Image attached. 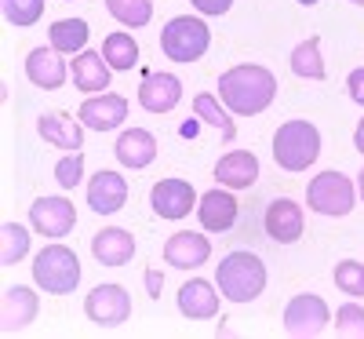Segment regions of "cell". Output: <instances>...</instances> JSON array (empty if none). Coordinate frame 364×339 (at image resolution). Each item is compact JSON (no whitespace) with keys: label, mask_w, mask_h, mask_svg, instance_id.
Wrapping results in <instances>:
<instances>
[{"label":"cell","mask_w":364,"mask_h":339,"mask_svg":"<svg viewBox=\"0 0 364 339\" xmlns=\"http://www.w3.org/2000/svg\"><path fill=\"white\" fill-rule=\"evenodd\" d=\"M219 99L237 117H255L269 110V103L277 99V77L266 66H252V63L233 66L219 77Z\"/></svg>","instance_id":"cell-1"},{"label":"cell","mask_w":364,"mask_h":339,"mask_svg":"<svg viewBox=\"0 0 364 339\" xmlns=\"http://www.w3.org/2000/svg\"><path fill=\"white\" fill-rule=\"evenodd\" d=\"M215 285L230 303H252L266 288V266L255 252H230L215 270Z\"/></svg>","instance_id":"cell-2"},{"label":"cell","mask_w":364,"mask_h":339,"mask_svg":"<svg viewBox=\"0 0 364 339\" xmlns=\"http://www.w3.org/2000/svg\"><path fill=\"white\" fill-rule=\"evenodd\" d=\"M321 157V132L310 120H284L273 135V161L284 172H306Z\"/></svg>","instance_id":"cell-3"},{"label":"cell","mask_w":364,"mask_h":339,"mask_svg":"<svg viewBox=\"0 0 364 339\" xmlns=\"http://www.w3.org/2000/svg\"><path fill=\"white\" fill-rule=\"evenodd\" d=\"M33 281L41 285V292L51 296H66L80 285V259L66 244H48L33 259Z\"/></svg>","instance_id":"cell-4"},{"label":"cell","mask_w":364,"mask_h":339,"mask_svg":"<svg viewBox=\"0 0 364 339\" xmlns=\"http://www.w3.org/2000/svg\"><path fill=\"white\" fill-rule=\"evenodd\" d=\"M208 48H211V29H208L204 19L175 15L161 29V51L171 58V63H197V58H204Z\"/></svg>","instance_id":"cell-5"},{"label":"cell","mask_w":364,"mask_h":339,"mask_svg":"<svg viewBox=\"0 0 364 339\" xmlns=\"http://www.w3.org/2000/svg\"><path fill=\"white\" fill-rule=\"evenodd\" d=\"M353 182L343 175V172H321L310 179L306 187V204L317 212V215H350L353 212Z\"/></svg>","instance_id":"cell-6"},{"label":"cell","mask_w":364,"mask_h":339,"mask_svg":"<svg viewBox=\"0 0 364 339\" xmlns=\"http://www.w3.org/2000/svg\"><path fill=\"white\" fill-rule=\"evenodd\" d=\"M331 321V311H328V303L321 296H310V292H302L295 296L288 306H284V332L295 335V339H314L328 328Z\"/></svg>","instance_id":"cell-7"},{"label":"cell","mask_w":364,"mask_h":339,"mask_svg":"<svg viewBox=\"0 0 364 339\" xmlns=\"http://www.w3.org/2000/svg\"><path fill=\"white\" fill-rule=\"evenodd\" d=\"M84 314L99 328H117V325H124L132 318V296L120 285H99V288L87 292Z\"/></svg>","instance_id":"cell-8"},{"label":"cell","mask_w":364,"mask_h":339,"mask_svg":"<svg viewBox=\"0 0 364 339\" xmlns=\"http://www.w3.org/2000/svg\"><path fill=\"white\" fill-rule=\"evenodd\" d=\"M80 117V125L91 128V132H113L124 125V117H128V99L124 95H117V91H102V95H91L80 103L77 110Z\"/></svg>","instance_id":"cell-9"},{"label":"cell","mask_w":364,"mask_h":339,"mask_svg":"<svg viewBox=\"0 0 364 339\" xmlns=\"http://www.w3.org/2000/svg\"><path fill=\"white\" fill-rule=\"evenodd\" d=\"M77 223V208L66 197H41L29 204V226L44 237H66Z\"/></svg>","instance_id":"cell-10"},{"label":"cell","mask_w":364,"mask_h":339,"mask_svg":"<svg viewBox=\"0 0 364 339\" xmlns=\"http://www.w3.org/2000/svg\"><path fill=\"white\" fill-rule=\"evenodd\" d=\"M41 311V299L33 288H26V285H8L4 296H0V332L4 335H15L22 332L29 321L37 318Z\"/></svg>","instance_id":"cell-11"},{"label":"cell","mask_w":364,"mask_h":339,"mask_svg":"<svg viewBox=\"0 0 364 339\" xmlns=\"http://www.w3.org/2000/svg\"><path fill=\"white\" fill-rule=\"evenodd\" d=\"M149 204L161 219H186L190 208L197 204V190L186 179H161L154 190H149Z\"/></svg>","instance_id":"cell-12"},{"label":"cell","mask_w":364,"mask_h":339,"mask_svg":"<svg viewBox=\"0 0 364 339\" xmlns=\"http://www.w3.org/2000/svg\"><path fill=\"white\" fill-rule=\"evenodd\" d=\"M182 103V80L175 73H146V80L139 84V106L146 113H171Z\"/></svg>","instance_id":"cell-13"},{"label":"cell","mask_w":364,"mask_h":339,"mask_svg":"<svg viewBox=\"0 0 364 339\" xmlns=\"http://www.w3.org/2000/svg\"><path fill=\"white\" fill-rule=\"evenodd\" d=\"M262 226H266V237H269V241H277V244H295V241L302 237V204H295L291 197L269 201Z\"/></svg>","instance_id":"cell-14"},{"label":"cell","mask_w":364,"mask_h":339,"mask_svg":"<svg viewBox=\"0 0 364 339\" xmlns=\"http://www.w3.org/2000/svg\"><path fill=\"white\" fill-rule=\"evenodd\" d=\"M26 77L33 88L41 91H58L66 84V63H63V51L55 48H33L26 55Z\"/></svg>","instance_id":"cell-15"},{"label":"cell","mask_w":364,"mask_h":339,"mask_svg":"<svg viewBox=\"0 0 364 339\" xmlns=\"http://www.w3.org/2000/svg\"><path fill=\"white\" fill-rule=\"evenodd\" d=\"M211 259V244L204 234H190V230H178L168 237L164 244V263H171L175 270H197Z\"/></svg>","instance_id":"cell-16"},{"label":"cell","mask_w":364,"mask_h":339,"mask_svg":"<svg viewBox=\"0 0 364 339\" xmlns=\"http://www.w3.org/2000/svg\"><path fill=\"white\" fill-rule=\"evenodd\" d=\"M113 153H117V161L124 168H132V172L149 168L157 161V135L146 132V128H128V132H120Z\"/></svg>","instance_id":"cell-17"},{"label":"cell","mask_w":364,"mask_h":339,"mask_svg":"<svg viewBox=\"0 0 364 339\" xmlns=\"http://www.w3.org/2000/svg\"><path fill=\"white\" fill-rule=\"evenodd\" d=\"M124 201H128V179H124V175L99 172L95 179L87 182V204H91V212L113 215V212L124 208Z\"/></svg>","instance_id":"cell-18"},{"label":"cell","mask_w":364,"mask_h":339,"mask_svg":"<svg viewBox=\"0 0 364 339\" xmlns=\"http://www.w3.org/2000/svg\"><path fill=\"white\" fill-rule=\"evenodd\" d=\"M215 179H219V187L248 190V187H255V179H259V157L248 153V150H230L226 157H219V165H215Z\"/></svg>","instance_id":"cell-19"},{"label":"cell","mask_w":364,"mask_h":339,"mask_svg":"<svg viewBox=\"0 0 364 339\" xmlns=\"http://www.w3.org/2000/svg\"><path fill=\"white\" fill-rule=\"evenodd\" d=\"M197 219H200V226L204 230H211V234H226L233 223H237V197L230 194V190H208L204 197H200V204H197Z\"/></svg>","instance_id":"cell-20"},{"label":"cell","mask_w":364,"mask_h":339,"mask_svg":"<svg viewBox=\"0 0 364 339\" xmlns=\"http://www.w3.org/2000/svg\"><path fill=\"white\" fill-rule=\"evenodd\" d=\"M219 285H208L200 281V277H193V281H186L178 288V311L186 314L190 321H208V318H215L219 314V296L215 292Z\"/></svg>","instance_id":"cell-21"},{"label":"cell","mask_w":364,"mask_h":339,"mask_svg":"<svg viewBox=\"0 0 364 339\" xmlns=\"http://www.w3.org/2000/svg\"><path fill=\"white\" fill-rule=\"evenodd\" d=\"M91 256H95L102 266H124L135 256V237L120 226H106L91 237Z\"/></svg>","instance_id":"cell-22"},{"label":"cell","mask_w":364,"mask_h":339,"mask_svg":"<svg viewBox=\"0 0 364 339\" xmlns=\"http://www.w3.org/2000/svg\"><path fill=\"white\" fill-rule=\"evenodd\" d=\"M37 132L44 142L58 146V150H80L84 146V125L66 113H41L37 117Z\"/></svg>","instance_id":"cell-23"},{"label":"cell","mask_w":364,"mask_h":339,"mask_svg":"<svg viewBox=\"0 0 364 339\" xmlns=\"http://www.w3.org/2000/svg\"><path fill=\"white\" fill-rule=\"evenodd\" d=\"M73 84H77V91H87V95L106 91L109 88V63L99 51H80L73 58Z\"/></svg>","instance_id":"cell-24"},{"label":"cell","mask_w":364,"mask_h":339,"mask_svg":"<svg viewBox=\"0 0 364 339\" xmlns=\"http://www.w3.org/2000/svg\"><path fill=\"white\" fill-rule=\"evenodd\" d=\"M87 37H91V29H87L84 19H58V22H51V29H48L51 48L63 51V55H80L84 44H87Z\"/></svg>","instance_id":"cell-25"},{"label":"cell","mask_w":364,"mask_h":339,"mask_svg":"<svg viewBox=\"0 0 364 339\" xmlns=\"http://www.w3.org/2000/svg\"><path fill=\"white\" fill-rule=\"evenodd\" d=\"M291 73L302 80H324V58H321V37H306L302 44H295L291 51Z\"/></svg>","instance_id":"cell-26"},{"label":"cell","mask_w":364,"mask_h":339,"mask_svg":"<svg viewBox=\"0 0 364 339\" xmlns=\"http://www.w3.org/2000/svg\"><path fill=\"white\" fill-rule=\"evenodd\" d=\"M193 117H200L204 125L219 128L223 142H233L237 139V128H233V117L215 103V95H208V91H200V95H193Z\"/></svg>","instance_id":"cell-27"},{"label":"cell","mask_w":364,"mask_h":339,"mask_svg":"<svg viewBox=\"0 0 364 339\" xmlns=\"http://www.w3.org/2000/svg\"><path fill=\"white\" fill-rule=\"evenodd\" d=\"M102 58L109 63V70H120V73H128L135 63H139V44L132 33H109L102 41Z\"/></svg>","instance_id":"cell-28"},{"label":"cell","mask_w":364,"mask_h":339,"mask_svg":"<svg viewBox=\"0 0 364 339\" xmlns=\"http://www.w3.org/2000/svg\"><path fill=\"white\" fill-rule=\"evenodd\" d=\"M106 11L128 29H142L154 19V0H106Z\"/></svg>","instance_id":"cell-29"},{"label":"cell","mask_w":364,"mask_h":339,"mask_svg":"<svg viewBox=\"0 0 364 339\" xmlns=\"http://www.w3.org/2000/svg\"><path fill=\"white\" fill-rule=\"evenodd\" d=\"M29 252V230L18 223H4L0 226V266H15L22 263Z\"/></svg>","instance_id":"cell-30"},{"label":"cell","mask_w":364,"mask_h":339,"mask_svg":"<svg viewBox=\"0 0 364 339\" xmlns=\"http://www.w3.org/2000/svg\"><path fill=\"white\" fill-rule=\"evenodd\" d=\"M0 8H4V19L18 29L26 26H37L41 15H44V0H0Z\"/></svg>","instance_id":"cell-31"},{"label":"cell","mask_w":364,"mask_h":339,"mask_svg":"<svg viewBox=\"0 0 364 339\" xmlns=\"http://www.w3.org/2000/svg\"><path fill=\"white\" fill-rule=\"evenodd\" d=\"M336 285H339V292L360 299V296H364V263H357V259H343V263L336 266Z\"/></svg>","instance_id":"cell-32"},{"label":"cell","mask_w":364,"mask_h":339,"mask_svg":"<svg viewBox=\"0 0 364 339\" xmlns=\"http://www.w3.org/2000/svg\"><path fill=\"white\" fill-rule=\"evenodd\" d=\"M55 179H58V187H63V190H73L77 182L84 179V153L80 150H70L66 157L55 165Z\"/></svg>","instance_id":"cell-33"},{"label":"cell","mask_w":364,"mask_h":339,"mask_svg":"<svg viewBox=\"0 0 364 339\" xmlns=\"http://www.w3.org/2000/svg\"><path fill=\"white\" fill-rule=\"evenodd\" d=\"M336 332H339V335H357V339H364V306L343 303L339 311H336Z\"/></svg>","instance_id":"cell-34"},{"label":"cell","mask_w":364,"mask_h":339,"mask_svg":"<svg viewBox=\"0 0 364 339\" xmlns=\"http://www.w3.org/2000/svg\"><path fill=\"white\" fill-rule=\"evenodd\" d=\"M190 4L200 11V15H226L233 8V0H190Z\"/></svg>","instance_id":"cell-35"},{"label":"cell","mask_w":364,"mask_h":339,"mask_svg":"<svg viewBox=\"0 0 364 339\" xmlns=\"http://www.w3.org/2000/svg\"><path fill=\"white\" fill-rule=\"evenodd\" d=\"M346 88H350V99H353L357 106H364V66L346 77Z\"/></svg>","instance_id":"cell-36"},{"label":"cell","mask_w":364,"mask_h":339,"mask_svg":"<svg viewBox=\"0 0 364 339\" xmlns=\"http://www.w3.org/2000/svg\"><path fill=\"white\" fill-rule=\"evenodd\" d=\"M161 288H164V277L157 270H146V292H149V299H161Z\"/></svg>","instance_id":"cell-37"},{"label":"cell","mask_w":364,"mask_h":339,"mask_svg":"<svg viewBox=\"0 0 364 339\" xmlns=\"http://www.w3.org/2000/svg\"><path fill=\"white\" fill-rule=\"evenodd\" d=\"M353 150L364 153V117H360V125H357V132H353Z\"/></svg>","instance_id":"cell-38"},{"label":"cell","mask_w":364,"mask_h":339,"mask_svg":"<svg viewBox=\"0 0 364 339\" xmlns=\"http://www.w3.org/2000/svg\"><path fill=\"white\" fill-rule=\"evenodd\" d=\"M357 190H360V197H364V172H360V179H357Z\"/></svg>","instance_id":"cell-39"},{"label":"cell","mask_w":364,"mask_h":339,"mask_svg":"<svg viewBox=\"0 0 364 339\" xmlns=\"http://www.w3.org/2000/svg\"><path fill=\"white\" fill-rule=\"evenodd\" d=\"M299 4H302V8H314V4H317V0H299Z\"/></svg>","instance_id":"cell-40"},{"label":"cell","mask_w":364,"mask_h":339,"mask_svg":"<svg viewBox=\"0 0 364 339\" xmlns=\"http://www.w3.org/2000/svg\"><path fill=\"white\" fill-rule=\"evenodd\" d=\"M353 4H357V8H364V0H353Z\"/></svg>","instance_id":"cell-41"}]
</instances>
